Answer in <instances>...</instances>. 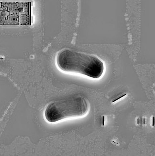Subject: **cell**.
I'll return each mask as SVG.
<instances>
[{
	"label": "cell",
	"mask_w": 155,
	"mask_h": 156,
	"mask_svg": "<svg viewBox=\"0 0 155 156\" xmlns=\"http://www.w3.org/2000/svg\"><path fill=\"white\" fill-rule=\"evenodd\" d=\"M56 62L62 71L80 74L94 79L100 78L104 72V63L98 57L70 49L59 52Z\"/></svg>",
	"instance_id": "obj_1"
},
{
	"label": "cell",
	"mask_w": 155,
	"mask_h": 156,
	"mask_svg": "<svg viewBox=\"0 0 155 156\" xmlns=\"http://www.w3.org/2000/svg\"><path fill=\"white\" fill-rule=\"evenodd\" d=\"M89 109L90 103L86 98L72 96L50 103L46 108L44 116L49 122H57L65 119L83 117Z\"/></svg>",
	"instance_id": "obj_2"
},
{
	"label": "cell",
	"mask_w": 155,
	"mask_h": 156,
	"mask_svg": "<svg viewBox=\"0 0 155 156\" xmlns=\"http://www.w3.org/2000/svg\"><path fill=\"white\" fill-rule=\"evenodd\" d=\"M32 1H0V26H31Z\"/></svg>",
	"instance_id": "obj_3"
}]
</instances>
